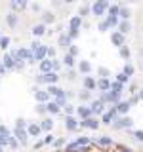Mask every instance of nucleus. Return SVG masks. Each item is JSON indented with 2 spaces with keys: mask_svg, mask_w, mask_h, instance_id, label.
<instances>
[{
  "mask_svg": "<svg viewBox=\"0 0 143 152\" xmlns=\"http://www.w3.org/2000/svg\"><path fill=\"white\" fill-rule=\"evenodd\" d=\"M31 53L35 55V61H44L48 53V46L40 44V42H32L31 44Z\"/></svg>",
  "mask_w": 143,
  "mask_h": 152,
  "instance_id": "f257e3e1",
  "label": "nucleus"
},
{
  "mask_svg": "<svg viewBox=\"0 0 143 152\" xmlns=\"http://www.w3.org/2000/svg\"><path fill=\"white\" fill-rule=\"evenodd\" d=\"M132 124H133V120L130 116H120V118H116L111 126H113V129H128V127H132Z\"/></svg>",
  "mask_w": 143,
  "mask_h": 152,
  "instance_id": "f03ea898",
  "label": "nucleus"
},
{
  "mask_svg": "<svg viewBox=\"0 0 143 152\" xmlns=\"http://www.w3.org/2000/svg\"><path fill=\"white\" fill-rule=\"evenodd\" d=\"M90 110H92V116H103L105 114V103L101 99H94L90 103Z\"/></svg>",
  "mask_w": 143,
  "mask_h": 152,
  "instance_id": "7ed1b4c3",
  "label": "nucleus"
},
{
  "mask_svg": "<svg viewBox=\"0 0 143 152\" xmlns=\"http://www.w3.org/2000/svg\"><path fill=\"white\" fill-rule=\"evenodd\" d=\"M107 10H109V2H107V0H99V2H95L92 6V13L97 15V17H101V15H105Z\"/></svg>",
  "mask_w": 143,
  "mask_h": 152,
  "instance_id": "20e7f679",
  "label": "nucleus"
},
{
  "mask_svg": "<svg viewBox=\"0 0 143 152\" xmlns=\"http://www.w3.org/2000/svg\"><path fill=\"white\" fill-rule=\"evenodd\" d=\"M116 116H118L116 108H114V107H111V108H109V110H107V112H105L103 116H101V122L105 124V126H111V124H113L114 120H116Z\"/></svg>",
  "mask_w": 143,
  "mask_h": 152,
  "instance_id": "39448f33",
  "label": "nucleus"
},
{
  "mask_svg": "<svg viewBox=\"0 0 143 152\" xmlns=\"http://www.w3.org/2000/svg\"><path fill=\"white\" fill-rule=\"evenodd\" d=\"M111 42H113V46H116L118 50H120L122 46H126V36L120 34L118 31H113L111 32Z\"/></svg>",
  "mask_w": 143,
  "mask_h": 152,
  "instance_id": "423d86ee",
  "label": "nucleus"
},
{
  "mask_svg": "<svg viewBox=\"0 0 143 152\" xmlns=\"http://www.w3.org/2000/svg\"><path fill=\"white\" fill-rule=\"evenodd\" d=\"M99 126H101V122H99L95 116L88 118V120H82V122H78V127H88V129H97Z\"/></svg>",
  "mask_w": 143,
  "mask_h": 152,
  "instance_id": "0eeeda50",
  "label": "nucleus"
},
{
  "mask_svg": "<svg viewBox=\"0 0 143 152\" xmlns=\"http://www.w3.org/2000/svg\"><path fill=\"white\" fill-rule=\"evenodd\" d=\"M82 84H84L86 91H94V89H97V80H95L94 76H84Z\"/></svg>",
  "mask_w": 143,
  "mask_h": 152,
  "instance_id": "6e6552de",
  "label": "nucleus"
},
{
  "mask_svg": "<svg viewBox=\"0 0 143 152\" xmlns=\"http://www.w3.org/2000/svg\"><path fill=\"white\" fill-rule=\"evenodd\" d=\"M35 97H36V101L40 103V104H46L48 101H50V93L46 91V89H35Z\"/></svg>",
  "mask_w": 143,
  "mask_h": 152,
  "instance_id": "1a4fd4ad",
  "label": "nucleus"
},
{
  "mask_svg": "<svg viewBox=\"0 0 143 152\" xmlns=\"http://www.w3.org/2000/svg\"><path fill=\"white\" fill-rule=\"evenodd\" d=\"M65 129L67 131H76L78 129V122L74 116H65Z\"/></svg>",
  "mask_w": 143,
  "mask_h": 152,
  "instance_id": "9d476101",
  "label": "nucleus"
},
{
  "mask_svg": "<svg viewBox=\"0 0 143 152\" xmlns=\"http://www.w3.org/2000/svg\"><path fill=\"white\" fill-rule=\"evenodd\" d=\"M97 89H99L101 93L111 91V80H109V78H99V80H97Z\"/></svg>",
  "mask_w": 143,
  "mask_h": 152,
  "instance_id": "9b49d317",
  "label": "nucleus"
},
{
  "mask_svg": "<svg viewBox=\"0 0 143 152\" xmlns=\"http://www.w3.org/2000/svg\"><path fill=\"white\" fill-rule=\"evenodd\" d=\"M80 27H82V17L73 15L69 19V31H80Z\"/></svg>",
  "mask_w": 143,
  "mask_h": 152,
  "instance_id": "f8f14e48",
  "label": "nucleus"
},
{
  "mask_svg": "<svg viewBox=\"0 0 143 152\" xmlns=\"http://www.w3.org/2000/svg\"><path fill=\"white\" fill-rule=\"evenodd\" d=\"M40 131H42L40 124H29V126H27V133H29V137H38V135H40Z\"/></svg>",
  "mask_w": 143,
  "mask_h": 152,
  "instance_id": "ddd939ff",
  "label": "nucleus"
},
{
  "mask_svg": "<svg viewBox=\"0 0 143 152\" xmlns=\"http://www.w3.org/2000/svg\"><path fill=\"white\" fill-rule=\"evenodd\" d=\"M113 145H114V142H113L111 137H99L97 142H95L94 146H99V148H109V146H113Z\"/></svg>",
  "mask_w": 143,
  "mask_h": 152,
  "instance_id": "4468645a",
  "label": "nucleus"
},
{
  "mask_svg": "<svg viewBox=\"0 0 143 152\" xmlns=\"http://www.w3.org/2000/svg\"><path fill=\"white\" fill-rule=\"evenodd\" d=\"M76 114H78L82 120H88V118H92V110H90V107H76Z\"/></svg>",
  "mask_w": 143,
  "mask_h": 152,
  "instance_id": "2eb2a0df",
  "label": "nucleus"
},
{
  "mask_svg": "<svg viewBox=\"0 0 143 152\" xmlns=\"http://www.w3.org/2000/svg\"><path fill=\"white\" fill-rule=\"evenodd\" d=\"M13 135H15V139L21 142V145H27V137H29V133H27L25 129H19V127H15Z\"/></svg>",
  "mask_w": 143,
  "mask_h": 152,
  "instance_id": "dca6fc26",
  "label": "nucleus"
},
{
  "mask_svg": "<svg viewBox=\"0 0 143 152\" xmlns=\"http://www.w3.org/2000/svg\"><path fill=\"white\" fill-rule=\"evenodd\" d=\"M114 108H116V112H118V114H126V112L132 108V104L128 103V101H120L118 104H114Z\"/></svg>",
  "mask_w": 143,
  "mask_h": 152,
  "instance_id": "f3484780",
  "label": "nucleus"
},
{
  "mask_svg": "<svg viewBox=\"0 0 143 152\" xmlns=\"http://www.w3.org/2000/svg\"><path fill=\"white\" fill-rule=\"evenodd\" d=\"M42 76H44V84H50V86H55V82L59 80V74H55V72H48Z\"/></svg>",
  "mask_w": 143,
  "mask_h": 152,
  "instance_id": "a211bd4d",
  "label": "nucleus"
},
{
  "mask_svg": "<svg viewBox=\"0 0 143 152\" xmlns=\"http://www.w3.org/2000/svg\"><path fill=\"white\" fill-rule=\"evenodd\" d=\"M78 70L82 74H90V72H92V63H90V61H80V63H78Z\"/></svg>",
  "mask_w": 143,
  "mask_h": 152,
  "instance_id": "6ab92c4d",
  "label": "nucleus"
},
{
  "mask_svg": "<svg viewBox=\"0 0 143 152\" xmlns=\"http://www.w3.org/2000/svg\"><path fill=\"white\" fill-rule=\"evenodd\" d=\"M130 31H132V25H130V21H120V23H118V32H120V34H124V36H126Z\"/></svg>",
  "mask_w": 143,
  "mask_h": 152,
  "instance_id": "aec40b11",
  "label": "nucleus"
},
{
  "mask_svg": "<svg viewBox=\"0 0 143 152\" xmlns=\"http://www.w3.org/2000/svg\"><path fill=\"white\" fill-rule=\"evenodd\" d=\"M59 46H61V48H71V46H73V40H71V36L63 32V34L59 36Z\"/></svg>",
  "mask_w": 143,
  "mask_h": 152,
  "instance_id": "412c9836",
  "label": "nucleus"
},
{
  "mask_svg": "<svg viewBox=\"0 0 143 152\" xmlns=\"http://www.w3.org/2000/svg\"><path fill=\"white\" fill-rule=\"evenodd\" d=\"M46 91L50 93V97H52V95H54V97H59V95H65V89L57 88V86H50V88H48Z\"/></svg>",
  "mask_w": 143,
  "mask_h": 152,
  "instance_id": "4be33fe9",
  "label": "nucleus"
},
{
  "mask_svg": "<svg viewBox=\"0 0 143 152\" xmlns=\"http://www.w3.org/2000/svg\"><path fill=\"white\" fill-rule=\"evenodd\" d=\"M40 70H42V74H48V72H52V61H50V59H44V61H40Z\"/></svg>",
  "mask_w": 143,
  "mask_h": 152,
  "instance_id": "5701e85b",
  "label": "nucleus"
},
{
  "mask_svg": "<svg viewBox=\"0 0 143 152\" xmlns=\"http://www.w3.org/2000/svg\"><path fill=\"white\" fill-rule=\"evenodd\" d=\"M2 65L6 66V69H15V61H13V57H12V55H4Z\"/></svg>",
  "mask_w": 143,
  "mask_h": 152,
  "instance_id": "b1692460",
  "label": "nucleus"
},
{
  "mask_svg": "<svg viewBox=\"0 0 143 152\" xmlns=\"http://www.w3.org/2000/svg\"><path fill=\"white\" fill-rule=\"evenodd\" d=\"M40 127H42V131H52V129H54V120H52V118H46V120H42Z\"/></svg>",
  "mask_w": 143,
  "mask_h": 152,
  "instance_id": "393cba45",
  "label": "nucleus"
},
{
  "mask_svg": "<svg viewBox=\"0 0 143 152\" xmlns=\"http://www.w3.org/2000/svg\"><path fill=\"white\" fill-rule=\"evenodd\" d=\"M46 112H50V114H57V112H59V107L55 104V101H48L46 103Z\"/></svg>",
  "mask_w": 143,
  "mask_h": 152,
  "instance_id": "a878e982",
  "label": "nucleus"
},
{
  "mask_svg": "<svg viewBox=\"0 0 143 152\" xmlns=\"http://www.w3.org/2000/svg\"><path fill=\"white\" fill-rule=\"evenodd\" d=\"M44 32H46V25H44V23H40V25H35V27H32V34H35V36H42Z\"/></svg>",
  "mask_w": 143,
  "mask_h": 152,
  "instance_id": "bb28decb",
  "label": "nucleus"
},
{
  "mask_svg": "<svg viewBox=\"0 0 143 152\" xmlns=\"http://www.w3.org/2000/svg\"><path fill=\"white\" fill-rule=\"evenodd\" d=\"M133 72H136L133 65H130V63H126V65H124V69H122V74H126L128 78H132V76H133Z\"/></svg>",
  "mask_w": 143,
  "mask_h": 152,
  "instance_id": "cd10ccee",
  "label": "nucleus"
},
{
  "mask_svg": "<svg viewBox=\"0 0 143 152\" xmlns=\"http://www.w3.org/2000/svg\"><path fill=\"white\" fill-rule=\"evenodd\" d=\"M78 99H80L82 103H86V101L92 103V91H86V89H84V91H80V93H78Z\"/></svg>",
  "mask_w": 143,
  "mask_h": 152,
  "instance_id": "c85d7f7f",
  "label": "nucleus"
},
{
  "mask_svg": "<svg viewBox=\"0 0 143 152\" xmlns=\"http://www.w3.org/2000/svg\"><path fill=\"white\" fill-rule=\"evenodd\" d=\"M42 21H44V25H46V23H54L55 21V15L52 12H44V13H42Z\"/></svg>",
  "mask_w": 143,
  "mask_h": 152,
  "instance_id": "c756f323",
  "label": "nucleus"
},
{
  "mask_svg": "<svg viewBox=\"0 0 143 152\" xmlns=\"http://www.w3.org/2000/svg\"><path fill=\"white\" fill-rule=\"evenodd\" d=\"M105 23H107L109 28H111V27H118V23H120V21H118V17H114V15H107Z\"/></svg>",
  "mask_w": 143,
  "mask_h": 152,
  "instance_id": "7c9ffc66",
  "label": "nucleus"
},
{
  "mask_svg": "<svg viewBox=\"0 0 143 152\" xmlns=\"http://www.w3.org/2000/svg\"><path fill=\"white\" fill-rule=\"evenodd\" d=\"M118 53H120V57H122V59H130L132 51H130V48H128V46H122L120 50H118Z\"/></svg>",
  "mask_w": 143,
  "mask_h": 152,
  "instance_id": "2f4dec72",
  "label": "nucleus"
},
{
  "mask_svg": "<svg viewBox=\"0 0 143 152\" xmlns=\"http://www.w3.org/2000/svg\"><path fill=\"white\" fill-rule=\"evenodd\" d=\"M6 21H8V25L13 28V27L17 25V15H15V13H8V15H6Z\"/></svg>",
  "mask_w": 143,
  "mask_h": 152,
  "instance_id": "473e14b6",
  "label": "nucleus"
},
{
  "mask_svg": "<svg viewBox=\"0 0 143 152\" xmlns=\"http://www.w3.org/2000/svg\"><path fill=\"white\" fill-rule=\"evenodd\" d=\"M63 65L67 66V69H71V66L74 65V57L69 55V53H65V57H63Z\"/></svg>",
  "mask_w": 143,
  "mask_h": 152,
  "instance_id": "72a5a7b5",
  "label": "nucleus"
},
{
  "mask_svg": "<svg viewBox=\"0 0 143 152\" xmlns=\"http://www.w3.org/2000/svg\"><path fill=\"white\" fill-rule=\"evenodd\" d=\"M122 89H124V84H120V82H111V91H116V93H122Z\"/></svg>",
  "mask_w": 143,
  "mask_h": 152,
  "instance_id": "f704fd0d",
  "label": "nucleus"
},
{
  "mask_svg": "<svg viewBox=\"0 0 143 152\" xmlns=\"http://www.w3.org/2000/svg\"><path fill=\"white\" fill-rule=\"evenodd\" d=\"M118 17H120L122 21H128V17H130V10H128V8H122V6H120V12H118Z\"/></svg>",
  "mask_w": 143,
  "mask_h": 152,
  "instance_id": "c9c22d12",
  "label": "nucleus"
},
{
  "mask_svg": "<svg viewBox=\"0 0 143 152\" xmlns=\"http://www.w3.org/2000/svg\"><path fill=\"white\" fill-rule=\"evenodd\" d=\"M90 12H92V6H80V10H78V17L90 15Z\"/></svg>",
  "mask_w": 143,
  "mask_h": 152,
  "instance_id": "e433bc0d",
  "label": "nucleus"
},
{
  "mask_svg": "<svg viewBox=\"0 0 143 152\" xmlns=\"http://www.w3.org/2000/svg\"><path fill=\"white\" fill-rule=\"evenodd\" d=\"M107 12H109V15H114V17H118V12H120V6H116V4H111Z\"/></svg>",
  "mask_w": 143,
  "mask_h": 152,
  "instance_id": "4c0bfd02",
  "label": "nucleus"
},
{
  "mask_svg": "<svg viewBox=\"0 0 143 152\" xmlns=\"http://www.w3.org/2000/svg\"><path fill=\"white\" fill-rule=\"evenodd\" d=\"M97 74H99V78H109V76H111V70L105 69V66H99V69H97Z\"/></svg>",
  "mask_w": 143,
  "mask_h": 152,
  "instance_id": "58836bf2",
  "label": "nucleus"
},
{
  "mask_svg": "<svg viewBox=\"0 0 143 152\" xmlns=\"http://www.w3.org/2000/svg\"><path fill=\"white\" fill-rule=\"evenodd\" d=\"M12 6L15 8V10H23V8H27V2H25V0H15Z\"/></svg>",
  "mask_w": 143,
  "mask_h": 152,
  "instance_id": "ea45409f",
  "label": "nucleus"
},
{
  "mask_svg": "<svg viewBox=\"0 0 143 152\" xmlns=\"http://www.w3.org/2000/svg\"><path fill=\"white\" fill-rule=\"evenodd\" d=\"M128 80H130V78H128L126 74H122V72H118V74H116V82H120V84H126Z\"/></svg>",
  "mask_w": 143,
  "mask_h": 152,
  "instance_id": "a19ab883",
  "label": "nucleus"
},
{
  "mask_svg": "<svg viewBox=\"0 0 143 152\" xmlns=\"http://www.w3.org/2000/svg\"><path fill=\"white\" fill-rule=\"evenodd\" d=\"M114 148H116L118 152H133L130 146H124V145H114Z\"/></svg>",
  "mask_w": 143,
  "mask_h": 152,
  "instance_id": "79ce46f5",
  "label": "nucleus"
},
{
  "mask_svg": "<svg viewBox=\"0 0 143 152\" xmlns=\"http://www.w3.org/2000/svg\"><path fill=\"white\" fill-rule=\"evenodd\" d=\"M73 112H76V108L73 107V104H67V107H65V114H67V116H73Z\"/></svg>",
  "mask_w": 143,
  "mask_h": 152,
  "instance_id": "37998d69",
  "label": "nucleus"
},
{
  "mask_svg": "<svg viewBox=\"0 0 143 152\" xmlns=\"http://www.w3.org/2000/svg\"><path fill=\"white\" fill-rule=\"evenodd\" d=\"M8 44H10V38H8V36L0 38V48H2V50H6V48H8Z\"/></svg>",
  "mask_w": 143,
  "mask_h": 152,
  "instance_id": "c03bdc74",
  "label": "nucleus"
},
{
  "mask_svg": "<svg viewBox=\"0 0 143 152\" xmlns=\"http://www.w3.org/2000/svg\"><path fill=\"white\" fill-rule=\"evenodd\" d=\"M61 69V63L59 61H52V72H55L57 74V70Z\"/></svg>",
  "mask_w": 143,
  "mask_h": 152,
  "instance_id": "a18cd8bd",
  "label": "nucleus"
},
{
  "mask_svg": "<svg viewBox=\"0 0 143 152\" xmlns=\"http://www.w3.org/2000/svg\"><path fill=\"white\" fill-rule=\"evenodd\" d=\"M128 103H130L132 107H133V104H137V103H139V95H137V93H136V95H132V97L128 99Z\"/></svg>",
  "mask_w": 143,
  "mask_h": 152,
  "instance_id": "49530a36",
  "label": "nucleus"
},
{
  "mask_svg": "<svg viewBox=\"0 0 143 152\" xmlns=\"http://www.w3.org/2000/svg\"><path fill=\"white\" fill-rule=\"evenodd\" d=\"M15 127H19V129H25V127H27V122H25V120H21V118H19V120L15 122Z\"/></svg>",
  "mask_w": 143,
  "mask_h": 152,
  "instance_id": "de8ad7c7",
  "label": "nucleus"
},
{
  "mask_svg": "<svg viewBox=\"0 0 143 152\" xmlns=\"http://www.w3.org/2000/svg\"><path fill=\"white\" fill-rule=\"evenodd\" d=\"M69 55H73V57H76V55H78V48H76L74 44L69 48Z\"/></svg>",
  "mask_w": 143,
  "mask_h": 152,
  "instance_id": "09e8293b",
  "label": "nucleus"
},
{
  "mask_svg": "<svg viewBox=\"0 0 143 152\" xmlns=\"http://www.w3.org/2000/svg\"><path fill=\"white\" fill-rule=\"evenodd\" d=\"M46 57H50V59L54 61V57H55V48H48V53H46Z\"/></svg>",
  "mask_w": 143,
  "mask_h": 152,
  "instance_id": "8fccbe9b",
  "label": "nucleus"
},
{
  "mask_svg": "<svg viewBox=\"0 0 143 152\" xmlns=\"http://www.w3.org/2000/svg\"><path fill=\"white\" fill-rule=\"evenodd\" d=\"M8 145L12 146V148H17V139H15V137H10V139H8Z\"/></svg>",
  "mask_w": 143,
  "mask_h": 152,
  "instance_id": "3c124183",
  "label": "nucleus"
},
{
  "mask_svg": "<svg viewBox=\"0 0 143 152\" xmlns=\"http://www.w3.org/2000/svg\"><path fill=\"white\" fill-rule=\"evenodd\" d=\"M0 135H4V137H10V129L6 126H0Z\"/></svg>",
  "mask_w": 143,
  "mask_h": 152,
  "instance_id": "603ef678",
  "label": "nucleus"
},
{
  "mask_svg": "<svg viewBox=\"0 0 143 152\" xmlns=\"http://www.w3.org/2000/svg\"><path fill=\"white\" fill-rule=\"evenodd\" d=\"M52 142H54V137H52V133H48L44 137V145H52Z\"/></svg>",
  "mask_w": 143,
  "mask_h": 152,
  "instance_id": "864d4df0",
  "label": "nucleus"
},
{
  "mask_svg": "<svg viewBox=\"0 0 143 152\" xmlns=\"http://www.w3.org/2000/svg\"><path fill=\"white\" fill-rule=\"evenodd\" d=\"M36 114H46V104H38V107H36Z\"/></svg>",
  "mask_w": 143,
  "mask_h": 152,
  "instance_id": "5fc2aeb1",
  "label": "nucleus"
},
{
  "mask_svg": "<svg viewBox=\"0 0 143 152\" xmlns=\"http://www.w3.org/2000/svg\"><path fill=\"white\" fill-rule=\"evenodd\" d=\"M54 145L57 146V148H59V146H63V145H65V139H63V137H61V139H55V141H54Z\"/></svg>",
  "mask_w": 143,
  "mask_h": 152,
  "instance_id": "6e6d98bb",
  "label": "nucleus"
},
{
  "mask_svg": "<svg viewBox=\"0 0 143 152\" xmlns=\"http://www.w3.org/2000/svg\"><path fill=\"white\" fill-rule=\"evenodd\" d=\"M132 135H133V137H136V139H137V141H143V131H133V133H132Z\"/></svg>",
  "mask_w": 143,
  "mask_h": 152,
  "instance_id": "4d7b16f0",
  "label": "nucleus"
},
{
  "mask_svg": "<svg viewBox=\"0 0 143 152\" xmlns=\"http://www.w3.org/2000/svg\"><path fill=\"white\" fill-rule=\"evenodd\" d=\"M8 139H10V137H4V135H0V146L8 145Z\"/></svg>",
  "mask_w": 143,
  "mask_h": 152,
  "instance_id": "13d9d810",
  "label": "nucleus"
},
{
  "mask_svg": "<svg viewBox=\"0 0 143 152\" xmlns=\"http://www.w3.org/2000/svg\"><path fill=\"white\" fill-rule=\"evenodd\" d=\"M107 28H109V25H107L105 21H101V23H99V31H107Z\"/></svg>",
  "mask_w": 143,
  "mask_h": 152,
  "instance_id": "bf43d9fd",
  "label": "nucleus"
},
{
  "mask_svg": "<svg viewBox=\"0 0 143 152\" xmlns=\"http://www.w3.org/2000/svg\"><path fill=\"white\" fill-rule=\"evenodd\" d=\"M67 78H69V80H74V70L69 69V72H67Z\"/></svg>",
  "mask_w": 143,
  "mask_h": 152,
  "instance_id": "052dcab7",
  "label": "nucleus"
},
{
  "mask_svg": "<svg viewBox=\"0 0 143 152\" xmlns=\"http://www.w3.org/2000/svg\"><path fill=\"white\" fill-rule=\"evenodd\" d=\"M136 91H137V86H136V84H132V86H130V93H132V95H136Z\"/></svg>",
  "mask_w": 143,
  "mask_h": 152,
  "instance_id": "680f3d73",
  "label": "nucleus"
},
{
  "mask_svg": "<svg viewBox=\"0 0 143 152\" xmlns=\"http://www.w3.org/2000/svg\"><path fill=\"white\" fill-rule=\"evenodd\" d=\"M36 84H44V76H42V74L36 76Z\"/></svg>",
  "mask_w": 143,
  "mask_h": 152,
  "instance_id": "e2e57ef3",
  "label": "nucleus"
},
{
  "mask_svg": "<svg viewBox=\"0 0 143 152\" xmlns=\"http://www.w3.org/2000/svg\"><path fill=\"white\" fill-rule=\"evenodd\" d=\"M42 145H44V141H36V142H35V150H36V148H40Z\"/></svg>",
  "mask_w": 143,
  "mask_h": 152,
  "instance_id": "0e129e2a",
  "label": "nucleus"
},
{
  "mask_svg": "<svg viewBox=\"0 0 143 152\" xmlns=\"http://www.w3.org/2000/svg\"><path fill=\"white\" fill-rule=\"evenodd\" d=\"M137 53H139V57L143 59V48H139V50H137Z\"/></svg>",
  "mask_w": 143,
  "mask_h": 152,
  "instance_id": "69168bd1",
  "label": "nucleus"
},
{
  "mask_svg": "<svg viewBox=\"0 0 143 152\" xmlns=\"http://www.w3.org/2000/svg\"><path fill=\"white\" fill-rule=\"evenodd\" d=\"M137 95H139V101H143V89H139V93H137Z\"/></svg>",
  "mask_w": 143,
  "mask_h": 152,
  "instance_id": "338daca9",
  "label": "nucleus"
},
{
  "mask_svg": "<svg viewBox=\"0 0 143 152\" xmlns=\"http://www.w3.org/2000/svg\"><path fill=\"white\" fill-rule=\"evenodd\" d=\"M141 65H143V61H141Z\"/></svg>",
  "mask_w": 143,
  "mask_h": 152,
  "instance_id": "774afa93",
  "label": "nucleus"
}]
</instances>
